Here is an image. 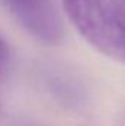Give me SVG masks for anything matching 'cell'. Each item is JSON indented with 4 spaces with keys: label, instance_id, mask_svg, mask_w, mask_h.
I'll list each match as a JSON object with an SVG mask.
<instances>
[{
    "label": "cell",
    "instance_id": "3957f363",
    "mask_svg": "<svg viewBox=\"0 0 125 126\" xmlns=\"http://www.w3.org/2000/svg\"><path fill=\"white\" fill-rule=\"evenodd\" d=\"M10 48H9V44L0 37V81L6 76V73L9 72V67H10Z\"/></svg>",
    "mask_w": 125,
    "mask_h": 126
},
{
    "label": "cell",
    "instance_id": "6da1fadb",
    "mask_svg": "<svg viewBox=\"0 0 125 126\" xmlns=\"http://www.w3.org/2000/svg\"><path fill=\"white\" fill-rule=\"evenodd\" d=\"M80 35L102 54L125 63V35L110 0H61Z\"/></svg>",
    "mask_w": 125,
    "mask_h": 126
},
{
    "label": "cell",
    "instance_id": "277c9868",
    "mask_svg": "<svg viewBox=\"0 0 125 126\" xmlns=\"http://www.w3.org/2000/svg\"><path fill=\"white\" fill-rule=\"evenodd\" d=\"M110 4L113 9V15L116 18V22L125 35V0H110Z\"/></svg>",
    "mask_w": 125,
    "mask_h": 126
},
{
    "label": "cell",
    "instance_id": "7a4b0ae2",
    "mask_svg": "<svg viewBox=\"0 0 125 126\" xmlns=\"http://www.w3.org/2000/svg\"><path fill=\"white\" fill-rule=\"evenodd\" d=\"M12 18L34 38L58 44L63 37V22L53 0H1Z\"/></svg>",
    "mask_w": 125,
    "mask_h": 126
}]
</instances>
